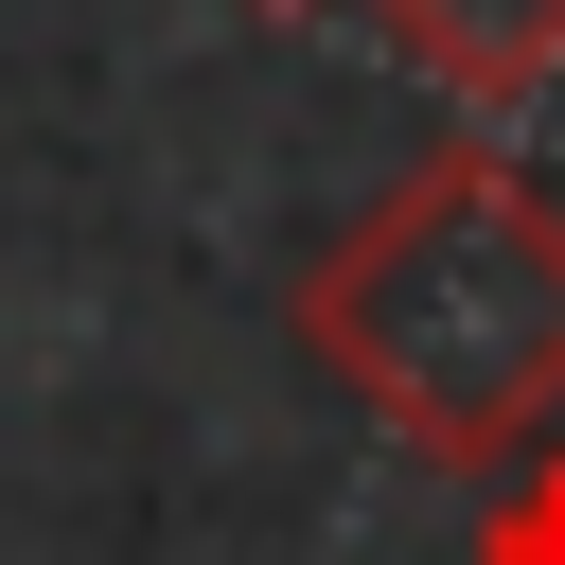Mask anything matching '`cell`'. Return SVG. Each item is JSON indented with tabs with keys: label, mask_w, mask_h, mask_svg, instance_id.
<instances>
[{
	"label": "cell",
	"mask_w": 565,
	"mask_h": 565,
	"mask_svg": "<svg viewBox=\"0 0 565 565\" xmlns=\"http://www.w3.org/2000/svg\"><path fill=\"white\" fill-rule=\"evenodd\" d=\"M300 353L441 477H512L565 441V194H530L494 141L406 159L318 265H300Z\"/></svg>",
	"instance_id": "obj_1"
},
{
	"label": "cell",
	"mask_w": 565,
	"mask_h": 565,
	"mask_svg": "<svg viewBox=\"0 0 565 565\" xmlns=\"http://www.w3.org/2000/svg\"><path fill=\"white\" fill-rule=\"evenodd\" d=\"M265 18H335V0H265Z\"/></svg>",
	"instance_id": "obj_4"
},
{
	"label": "cell",
	"mask_w": 565,
	"mask_h": 565,
	"mask_svg": "<svg viewBox=\"0 0 565 565\" xmlns=\"http://www.w3.org/2000/svg\"><path fill=\"white\" fill-rule=\"evenodd\" d=\"M477 565H565V441H530L477 512Z\"/></svg>",
	"instance_id": "obj_3"
},
{
	"label": "cell",
	"mask_w": 565,
	"mask_h": 565,
	"mask_svg": "<svg viewBox=\"0 0 565 565\" xmlns=\"http://www.w3.org/2000/svg\"><path fill=\"white\" fill-rule=\"evenodd\" d=\"M424 88H459V106H512V88H547L565 71V0H353Z\"/></svg>",
	"instance_id": "obj_2"
}]
</instances>
